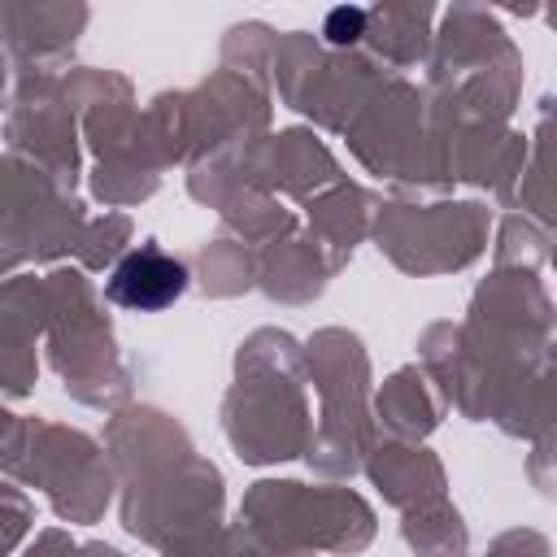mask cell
Wrapping results in <instances>:
<instances>
[{
  "mask_svg": "<svg viewBox=\"0 0 557 557\" xmlns=\"http://www.w3.org/2000/svg\"><path fill=\"white\" fill-rule=\"evenodd\" d=\"M183 287H187V265L152 244L126 252L109 274V300L122 309H139V313L174 305Z\"/></svg>",
  "mask_w": 557,
  "mask_h": 557,
  "instance_id": "1",
  "label": "cell"
}]
</instances>
